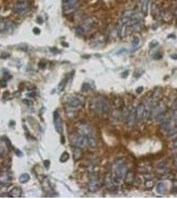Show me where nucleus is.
Here are the masks:
<instances>
[{
	"instance_id": "1",
	"label": "nucleus",
	"mask_w": 177,
	"mask_h": 199,
	"mask_svg": "<svg viewBox=\"0 0 177 199\" xmlns=\"http://www.w3.org/2000/svg\"><path fill=\"white\" fill-rule=\"evenodd\" d=\"M89 108L92 112L98 115H105L110 112L109 101L104 96H97L91 100Z\"/></svg>"
},
{
	"instance_id": "2",
	"label": "nucleus",
	"mask_w": 177,
	"mask_h": 199,
	"mask_svg": "<svg viewBox=\"0 0 177 199\" xmlns=\"http://www.w3.org/2000/svg\"><path fill=\"white\" fill-rule=\"evenodd\" d=\"M128 168L126 166V161L125 158H119L115 161L113 164V173L112 176L113 179L117 184H119L121 180L124 179Z\"/></svg>"
},
{
	"instance_id": "3",
	"label": "nucleus",
	"mask_w": 177,
	"mask_h": 199,
	"mask_svg": "<svg viewBox=\"0 0 177 199\" xmlns=\"http://www.w3.org/2000/svg\"><path fill=\"white\" fill-rule=\"evenodd\" d=\"M99 173L95 171H92L90 174V180L88 184V189L91 193H96L99 189Z\"/></svg>"
},
{
	"instance_id": "4",
	"label": "nucleus",
	"mask_w": 177,
	"mask_h": 199,
	"mask_svg": "<svg viewBox=\"0 0 177 199\" xmlns=\"http://www.w3.org/2000/svg\"><path fill=\"white\" fill-rule=\"evenodd\" d=\"M70 142L71 144L75 147H85L87 146L88 143V137L81 135H71L70 136Z\"/></svg>"
},
{
	"instance_id": "5",
	"label": "nucleus",
	"mask_w": 177,
	"mask_h": 199,
	"mask_svg": "<svg viewBox=\"0 0 177 199\" xmlns=\"http://www.w3.org/2000/svg\"><path fill=\"white\" fill-rule=\"evenodd\" d=\"M104 182L105 184V187L107 189L112 193H117L119 190L118 184L113 179V177L112 176V173L110 172H108L106 173L105 176Z\"/></svg>"
},
{
	"instance_id": "6",
	"label": "nucleus",
	"mask_w": 177,
	"mask_h": 199,
	"mask_svg": "<svg viewBox=\"0 0 177 199\" xmlns=\"http://www.w3.org/2000/svg\"><path fill=\"white\" fill-rule=\"evenodd\" d=\"M93 25L94 21L93 19H90V18L87 19L86 20H85L83 24L81 25V26L78 27L76 29V33L80 35H84L93 27Z\"/></svg>"
},
{
	"instance_id": "7",
	"label": "nucleus",
	"mask_w": 177,
	"mask_h": 199,
	"mask_svg": "<svg viewBox=\"0 0 177 199\" xmlns=\"http://www.w3.org/2000/svg\"><path fill=\"white\" fill-rule=\"evenodd\" d=\"M79 134L87 136V137H94L95 132L91 126L87 124H83L78 128Z\"/></svg>"
},
{
	"instance_id": "8",
	"label": "nucleus",
	"mask_w": 177,
	"mask_h": 199,
	"mask_svg": "<svg viewBox=\"0 0 177 199\" xmlns=\"http://www.w3.org/2000/svg\"><path fill=\"white\" fill-rule=\"evenodd\" d=\"M167 110V108L166 105H165L164 104H158L155 106V107H153V109H152L150 114V117H149L155 119L158 115L165 112Z\"/></svg>"
},
{
	"instance_id": "9",
	"label": "nucleus",
	"mask_w": 177,
	"mask_h": 199,
	"mask_svg": "<svg viewBox=\"0 0 177 199\" xmlns=\"http://www.w3.org/2000/svg\"><path fill=\"white\" fill-rule=\"evenodd\" d=\"M67 104L69 107L72 108H78L83 106V100L81 97L78 96H73L69 98L67 100Z\"/></svg>"
},
{
	"instance_id": "10",
	"label": "nucleus",
	"mask_w": 177,
	"mask_h": 199,
	"mask_svg": "<svg viewBox=\"0 0 177 199\" xmlns=\"http://www.w3.org/2000/svg\"><path fill=\"white\" fill-rule=\"evenodd\" d=\"M53 122L54 125L56 127V131L59 133L62 134L63 132V121L60 117L59 112L56 111L53 113Z\"/></svg>"
},
{
	"instance_id": "11",
	"label": "nucleus",
	"mask_w": 177,
	"mask_h": 199,
	"mask_svg": "<svg viewBox=\"0 0 177 199\" xmlns=\"http://www.w3.org/2000/svg\"><path fill=\"white\" fill-rule=\"evenodd\" d=\"M12 177L8 171H3L0 174V184L2 187H8L11 184Z\"/></svg>"
},
{
	"instance_id": "12",
	"label": "nucleus",
	"mask_w": 177,
	"mask_h": 199,
	"mask_svg": "<svg viewBox=\"0 0 177 199\" xmlns=\"http://www.w3.org/2000/svg\"><path fill=\"white\" fill-rule=\"evenodd\" d=\"M13 10L17 14L24 15L29 10V6L26 2H19L14 6Z\"/></svg>"
},
{
	"instance_id": "13",
	"label": "nucleus",
	"mask_w": 177,
	"mask_h": 199,
	"mask_svg": "<svg viewBox=\"0 0 177 199\" xmlns=\"http://www.w3.org/2000/svg\"><path fill=\"white\" fill-rule=\"evenodd\" d=\"M144 112H145V106L142 103L139 104L138 105L137 108L135 109L137 122L141 121V120L144 118Z\"/></svg>"
},
{
	"instance_id": "14",
	"label": "nucleus",
	"mask_w": 177,
	"mask_h": 199,
	"mask_svg": "<svg viewBox=\"0 0 177 199\" xmlns=\"http://www.w3.org/2000/svg\"><path fill=\"white\" fill-rule=\"evenodd\" d=\"M137 122L136 119V114H135V109H133L128 112V114L126 117V124H127L128 127L131 128L134 126L135 122Z\"/></svg>"
},
{
	"instance_id": "15",
	"label": "nucleus",
	"mask_w": 177,
	"mask_h": 199,
	"mask_svg": "<svg viewBox=\"0 0 177 199\" xmlns=\"http://www.w3.org/2000/svg\"><path fill=\"white\" fill-rule=\"evenodd\" d=\"M79 5V0H69L64 3L63 9L65 11H71L75 10Z\"/></svg>"
},
{
	"instance_id": "16",
	"label": "nucleus",
	"mask_w": 177,
	"mask_h": 199,
	"mask_svg": "<svg viewBox=\"0 0 177 199\" xmlns=\"http://www.w3.org/2000/svg\"><path fill=\"white\" fill-rule=\"evenodd\" d=\"M112 103L113 107L118 110L123 109L124 107H125V102H124V100L123 98H121V97L119 96L114 97L113 99H112Z\"/></svg>"
},
{
	"instance_id": "17",
	"label": "nucleus",
	"mask_w": 177,
	"mask_h": 199,
	"mask_svg": "<svg viewBox=\"0 0 177 199\" xmlns=\"http://www.w3.org/2000/svg\"><path fill=\"white\" fill-rule=\"evenodd\" d=\"M135 179V173L132 171H128L126 173L125 178H124V182L126 186H131L133 184Z\"/></svg>"
},
{
	"instance_id": "18",
	"label": "nucleus",
	"mask_w": 177,
	"mask_h": 199,
	"mask_svg": "<svg viewBox=\"0 0 177 199\" xmlns=\"http://www.w3.org/2000/svg\"><path fill=\"white\" fill-rule=\"evenodd\" d=\"M22 194V190L19 187H14L11 190L9 196L13 198H19Z\"/></svg>"
},
{
	"instance_id": "19",
	"label": "nucleus",
	"mask_w": 177,
	"mask_h": 199,
	"mask_svg": "<svg viewBox=\"0 0 177 199\" xmlns=\"http://www.w3.org/2000/svg\"><path fill=\"white\" fill-rule=\"evenodd\" d=\"M83 156V151L81 147H75L73 150V159L75 161H79Z\"/></svg>"
},
{
	"instance_id": "20",
	"label": "nucleus",
	"mask_w": 177,
	"mask_h": 199,
	"mask_svg": "<svg viewBox=\"0 0 177 199\" xmlns=\"http://www.w3.org/2000/svg\"><path fill=\"white\" fill-rule=\"evenodd\" d=\"M157 191L160 194H165L167 191L166 184L163 182H158L157 185Z\"/></svg>"
},
{
	"instance_id": "21",
	"label": "nucleus",
	"mask_w": 177,
	"mask_h": 199,
	"mask_svg": "<svg viewBox=\"0 0 177 199\" xmlns=\"http://www.w3.org/2000/svg\"><path fill=\"white\" fill-rule=\"evenodd\" d=\"M87 146L91 149H96L97 147V142L95 137H88V143Z\"/></svg>"
},
{
	"instance_id": "22",
	"label": "nucleus",
	"mask_w": 177,
	"mask_h": 199,
	"mask_svg": "<svg viewBox=\"0 0 177 199\" xmlns=\"http://www.w3.org/2000/svg\"><path fill=\"white\" fill-rule=\"evenodd\" d=\"M160 17L166 21H169L170 20L172 19V15L169 11H164L160 13Z\"/></svg>"
},
{
	"instance_id": "23",
	"label": "nucleus",
	"mask_w": 177,
	"mask_h": 199,
	"mask_svg": "<svg viewBox=\"0 0 177 199\" xmlns=\"http://www.w3.org/2000/svg\"><path fill=\"white\" fill-rule=\"evenodd\" d=\"M155 186V181H154V179H145V182H144V187H145L146 189L147 190H151Z\"/></svg>"
},
{
	"instance_id": "24",
	"label": "nucleus",
	"mask_w": 177,
	"mask_h": 199,
	"mask_svg": "<svg viewBox=\"0 0 177 199\" xmlns=\"http://www.w3.org/2000/svg\"><path fill=\"white\" fill-rule=\"evenodd\" d=\"M19 180L21 183L24 184L26 183V182H27L30 180V177H29V175L27 174V173H24V174H22L20 176Z\"/></svg>"
},
{
	"instance_id": "25",
	"label": "nucleus",
	"mask_w": 177,
	"mask_h": 199,
	"mask_svg": "<svg viewBox=\"0 0 177 199\" xmlns=\"http://www.w3.org/2000/svg\"><path fill=\"white\" fill-rule=\"evenodd\" d=\"M67 82H68L67 78H65L64 79H63L61 81L60 83L58 84V87H57V88H58L59 92H62L64 89H65L66 85L67 84Z\"/></svg>"
},
{
	"instance_id": "26",
	"label": "nucleus",
	"mask_w": 177,
	"mask_h": 199,
	"mask_svg": "<svg viewBox=\"0 0 177 199\" xmlns=\"http://www.w3.org/2000/svg\"><path fill=\"white\" fill-rule=\"evenodd\" d=\"M8 28V24L6 23L3 18H0V32H4Z\"/></svg>"
},
{
	"instance_id": "27",
	"label": "nucleus",
	"mask_w": 177,
	"mask_h": 199,
	"mask_svg": "<svg viewBox=\"0 0 177 199\" xmlns=\"http://www.w3.org/2000/svg\"><path fill=\"white\" fill-rule=\"evenodd\" d=\"M149 0H143L142 3V11L144 15L147 14L149 8Z\"/></svg>"
},
{
	"instance_id": "28",
	"label": "nucleus",
	"mask_w": 177,
	"mask_h": 199,
	"mask_svg": "<svg viewBox=\"0 0 177 199\" xmlns=\"http://www.w3.org/2000/svg\"><path fill=\"white\" fill-rule=\"evenodd\" d=\"M69 159V155L67 152H63L60 157V161L61 163H65Z\"/></svg>"
},
{
	"instance_id": "29",
	"label": "nucleus",
	"mask_w": 177,
	"mask_h": 199,
	"mask_svg": "<svg viewBox=\"0 0 177 199\" xmlns=\"http://www.w3.org/2000/svg\"><path fill=\"white\" fill-rule=\"evenodd\" d=\"M162 96V92L160 90H157L155 92V94H153V98L155 100H158L161 98Z\"/></svg>"
},
{
	"instance_id": "30",
	"label": "nucleus",
	"mask_w": 177,
	"mask_h": 199,
	"mask_svg": "<svg viewBox=\"0 0 177 199\" xmlns=\"http://www.w3.org/2000/svg\"><path fill=\"white\" fill-rule=\"evenodd\" d=\"M91 89V86L88 83H84L82 86L81 90L83 92H87Z\"/></svg>"
},
{
	"instance_id": "31",
	"label": "nucleus",
	"mask_w": 177,
	"mask_h": 199,
	"mask_svg": "<svg viewBox=\"0 0 177 199\" xmlns=\"http://www.w3.org/2000/svg\"><path fill=\"white\" fill-rule=\"evenodd\" d=\"M171 193H177V180H174L172 182V187L171 189Z\"/></svg>"
},
{
	"instance_id": "32",
	"label": "nucleus",
	"mask_w": 177,
	"mask_h": 199,
	"mask_svg": "<svg viewBox=\"0 0 177 199\" xmlns=\"http://www.w3.org/2000/svg\"><path fill=\"white\" fill-rule=\"evenodd\" d=\"M172 119H173L174 125H175V126L177 128V110L174 111V112L172 115Z\"/></svg>"
},
{
	"instance_id": "33",
	"label": "nucleus",
	"mask_w": 177,
	"mask_h": 199,
	"mask_svg": "<svg viewBox=\"0 0 177 199\" xmlns=\"http://www.w3.org/2000/svg\"><path fill=\"white\" fill-rule=\"evenodd\" d=\"M0 86L1 88H6L7 86V80L4 78L0 79Z\"/></svg>"
},
{
	"instance_id": "34",
	"label": "nucleus",
	"mask_w": 177,
	"mask_h": 199,
	"mask_svg": "<svg viewBox=\"0 0 177 199\" xmlns=\"http://www.w3.org/2000/svg\"><path fill=\"white\" fill-rule=\"evenodd\" d=\"M3 140L5 142V143H6V145L8 146V147H10L11 146V142L10 140H9V139L7 138V137H3Z\"/></svg>"
},
{
	"instance_id": "35",
	"label": "nucleus",
	"mask_w": 177,
	"mask_h": 199,
	"mask_svg": "<svg viewBox=\"0 0 177 199\" xmlns=\"http://www.w3.org/2000/svg\"><path fill=\"white\" fill-rule=\"evenodd\" d=\"M11 75H10V73H8V72H7V73H4L3 78H4V79H5V80H10V78H11Z\"/></svg>"
},
{
	"instance_id": "36",
	"label": "nucleus",
	"mask_w": 177,
	"mask_h": 199,
	"mask_svg": "<svg viewBox=\"0 0 177 199\" xmlns=\"http://www.w3.org/2000/svg\"><path fill=\"white\" fill-rule=\"evenodd\" d=\"M139 39L138 38H135L133 41V46L134 47H137V46L139 45Z\"/></svg>"
},
{
	"instance_id": "37",
	"label": "nucleus",
	"mask_w": 177,
	"mask_h": 199,
	"mask_svg": "<svg viewBox=\"0 0 177 199\" xmlns=\"http://www.w3.org/2000/svg\"><path fill=\"white\" fill-rule=\"evenodd\" d=\"M24 102L28 106H31L33 105V102H32L31 101L29 100H24Z\"/></svg>"
},
{
	"instance_id": "38",
	"label": "nucleus",
	"mask_w": 177,
	"mask_h": 199,
	"mask_svg": "<svg viewBox=\"0 0 177 199\" xmlns=\"http://www.w3.org/2000/svg\"><path fill=\"white\" fill-rule=\"evenodd\" d=\"M50 161L49 160H45L43 162V165H44L46 169H49V167H50Z\"/></svg>"
},
{
	"instance_id": "39",
	"label": "nucleus",
	"mask_w": 177,
	"mask_h": 199,
	"mask_svg": "<svg viewBox=\"0 0 177 199\" xmlns=\"http://www.w3.org/2000/svg\"><path fill=\"white\" fill-rule=\"evenodd\" d=\"M15 154L17 155L18 157H22L23 153H22V152L20 151V150H19L18 149H15Z\"/></svg>"
},
{
	"instance_id": "40",
	"label": "nucleus",
	"mask_w": 177,
	"mask_h": 199,
	"mask_svg": "<svg viewBox=\"0 0 177 199\" xmlns=\"http://www.w3.org/2000/svg\"><path fill=\"white\" fill-rule=\"evenodd\" d=\"M143 72H142V73H140V72H138V69L134 73V76H135L136 78H139V76H141V75L142 74Z\"/></svg>"
},
{
	"instance_id": "41",
	"label": "nucleus",
	"mask_w": 177,
	"mask_h": 199,
	"mask_svg": "<svg viewBox=\"0 0 177 199\" xmlns=\"http://www.w3.org/2000/svg\"><path fill=\"white\" fill-rule=\"evenodd\" d=\"M142 91H143V87L142 86H140L136 89V92L137 94H141Z\"/></svg>"
},
{
	"instance_id": "42",
	"label": "nucleus",
	"mask_w": 177,
	"mask_h": 199,
	"mask_svg": "<svg viewBox=\"0 0 177 199\" xmlns=\"http://www.w3.org/2000/svg\"><path fill=\"white\" fill-rule=\"evenodd\" d=\"M27 96L31 97V98H34V97H35L36 96V93L35 92L32 91L31 92H30V93H29L28 94H27Z\"/></svg>"
},
{
	"instance_id": "43",
	"label": "nucleus",
	"mask_w": 177,
	"mask_h": 199,
	"mask_svg": "<svg viewBox=\"0 0 177 199\" xmlns=\"http://www.w3.org/2000/svg\"><path fill=\"white\" fill-rule=\"evenodd\" d=\"M162 56L161 54H160V53H157V54L155 55V57H154V58H155V59L158 60V59H162Z\"/></svg>"
},
{
	"instance_id": "44",
	"label": "nucleus",
	"mask_w": 177,
	"mask_h": 199,
	"mask_svg": "<svg viewBox=\"0 0 177 199\" xmlns=\"http://www.w3.org/2000/svg\"><path fill=\"white\" fill-rule=\"evenodd\" d=\"M33 31L34 32V33L35 34H40V29H38V28H34L33 30Z\"/></svg>"
},
{
	"instance_id": "45",
	"label": "nucleus",
	"mask_w": 177,
	"mask_h": 199,
	"mask_svg": "<svg viewBox=\"0 0 177 199\" xmlns=\"http://www.w3.org/2000/svg\"><path fill=\"white\" fill-rule=\"evenodd\" d=\"M3 153H4L3 149L2 147H0V158H1V157H3Z\"/></svg>"
},
{
	"instance_id": "46",
	"label": "nucleus",
	"mask_w": 177,
	"mask_h": 199,
	"mask_svg": "<svg viewBox=\"0 0 177 199\" xmlns=\"http://www.w3.org/2000/svg\"><path fill=\"white\" fill-rule=\"evenodd\" d=\"M173 16L174 17L176 18V19L177 20V8L174 10V13H173Z\"/></svg>"
},
{
	"instance_id": "47",
	"label": "nucleus",
	"mask_w": 177,
	"mask_h": 199,
	"mask_svg": "<svg viewBox=\"0 0 177 199\" xmlns=\"http://www.w3.org/2000/svg\"><path fill=\"white\" fill-rule=\"evenodd\" d=\"M46 66V64L44 63H40L39 64V67H40V68H44Z\"/></svg>"
},
{
	"instance_id": "48",
	"label": "nucleus",
	"mask_w": 177,
	"mask_h": 199,
	"mask_svg": "<svg viewBox=\"0 0 177 199\" xmlns=\"http://www.w3.org/2000/svg\"><path fill=\"white\" fill-rule=\"evenodd\" d=\"M174 106H175L176 108H177V98L175 99V100L174 101Z\"/></svg>"
},
{
	"instance_id": "49",
	"label": "nucleus",
	"mask_w": 177,
	"mask_h": 199,
	"mask_svg": "<svg viewBox=\"0 0 177 199\" xmlns=\"http://www.w3.org/2000/svg\"><path fill=\"white\" fill-rule=\"evenodd\" d=\"M174 147L177 148V140L174 142Z\"/></svg>"
},
{
	"instance_id": "50",
	"label": "nucleus",
	"mask_w": 177,
	"mask_h": 199,
	"mask_svg": "<svg viewBox=\"0 0 177 199\" xmlns=\"http://www.w3.org/2000/svg\"><path fill=\"white\" fill-rule=\"evenodd\" d=\"M123 74H125V76H124V78H125V77H126V76H127V75H128V71H126L125 73H123Z\"/></svg>"
},
{
	"instance_id": "51",
	"label": "nucleus",
	"mask_w": 177,
	"mask_h": 199,
	"mask_svg": "<svg viewBox=\"0 0 177 199\" xmlns=\"http://www.w3.org/2000/svg\"><path fill=\"white\" fill-rule=\"evenodd\" d=\"M19 2H26L27 1H28V0H19Z\"/></svg>"
},
{
	"instance_id": "52",
	"label": "nucleus",
	"mask_w": 177,
	"mask_h": 199,
	"mask_svg": "<svg viewBox=\"0 0 177 199\" xmlns=\"http://www.w3.org/2000/svg\"><path fill=\"white\" fill-rule=\"evenodd\" d=\"M69 1V0H63V3H66V2H67Z\"/></svg>"
}]
</instances>
